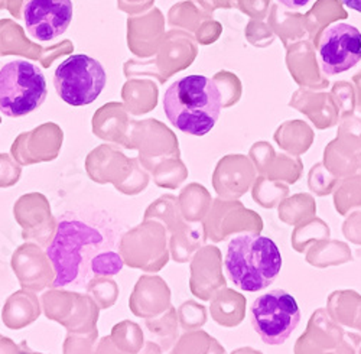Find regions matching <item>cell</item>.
I'll use <instances>...</instances> for the list:
<instances>
[{"label": "cell", "instance_id": "2", "mask_svg": "<svg viewBox=\"0 0 361 354\" xmlns=\"http://www.w3.org/2000/svg\"><path fill=\"white\" fill-rule=\"evenodd\" d=\"M168 121L178 130L204 136L213 130L221 113L217 84L205 75H187L172 83L164 96Z\"/></svg>", "mask_w": 361, "mask_h": 354}, {"label": "cell", "instance_id": "8", "mask_svg": "<svg viewBox=\"0 0 361 354\" xmlns=\"http://www.w3.org/2000/svg\"><path fill=\"white\" fill-rule=\"evenodd\" d=\"M73 15L71 0H26L23 6L26 31L38 42H49L63 35Z\"/></svg>", "mask_w": 361, "mask_h": 354}, {"label": "cell", "instance_id": "1", "mask_svg": "<svg viewBox=\"0 0 361 354\" xmlns=\"http://www.w3.org/2000/svg\"><path fill=\"white\" fill-rule=\"evenodd\" d=\"M117 231L96 214L66 213L47 249L54 271V288L84 289L94 276H113L123 269Z\"/></svg>", "mask_w": 361, "mask_h": 354}, {"label": "cell", "instance_id": "4", "mask_svg": "<svg viewBox=\"0 0 361 354\" xmlns=\"http://www.w3.org/2000/svg\"><path fill=\"white\" fill-rule=\"evenodd\" d=\"M47 78L34 63L15 60L0 70V113L23 117L35 111L47 99Z\"/></svg>", "mask_w": 361, "mask_h": 354}, {"label": "cell", "instance_id": "6", "mask_svg": "<svg viewBox=\"0 0 361 354\" xmlns=\"http://www.w3.org/2000/svg\"><path fill=\"white\" fill-rule=\"evenodd\" d=\"M257 336L269 346L283 344L300 321V310L293 295L274 289L257 297L250 308Z\"/></svg>", "mask_w": 361, "mask_h": 354}, {"label": "cell", "instance_id": "10", "mask_svg": "<svg viewBox=\"0 0 361 354\" xmlns=\"http://www.w3.org/2000/svg\"><path fill=\"white\" fill-rule=\"evenodd\" d=\"M341 2H343L347 8H350V9L357 11V12L361 13V0H341Z\"/></svg>", "mask_w": 361, "mask_h": 354}, {"label": "cell", "instance_id": "7", "mask_svg": "<svg viewBox=\"0 0 361 354\" xmlns=\"http://www.w3.org/2000/svg\"><path fill=\"white\" fill-rule=\"evenodd\" d=\"M318 58L326 75H337L355 67L361 60V32L345 22L331 25L321 38Z\"/></svg>", "mask_w": 361, "mask_h": 354}, {"label": "cell", "instance_id": "3", "mask_svg": "<svg viewBox=\"0 0 361 354\" xmlns=\"http://www.w3.org/2000/svg\"><path fill=\"white\" fill-rule=\"evenodd\" d=\"M224 268L237 288L259 292L281 274L282 255L272 239L256 233H245L228 243Z\"/></svg>", "mask_w": 361, "mask_h": 354}, {"label": "cell", "instance_id": "9", "mask_svg": "<svg viewBox=\"0 0 361 354\" xmlns=\"http://www.w3.org/2000/svg\"><path fill=\"white\" fill-rule=\"evenodd\" d=\"M278 2L289 9H300L307 6L311 0H278Z\"/></svg>", "mask_w": 361, "mask_h": 354}, {"label": "cell", "instance_id": "5", "mask_svg": "<svg viewBox=\"0 0 361 354\" xmlns=\"http://www.w3.org/2000/svg\"><path fill=\"white\" fill-rule=\"evenodd\" d=\"M107 74L102 63L85 54H74L59 64L54 74L58 96L74 107L88 106L104 90Z\"/></svg>", "mask_w": 361, "mask_h": 354}]
</instances>
